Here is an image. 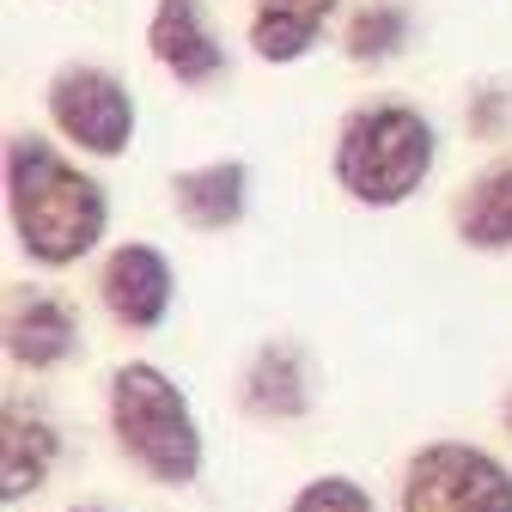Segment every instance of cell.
I'll use <instances>...</instances> for the list:
<instances>
[{
	"label": "cell",
	"instance_id": "5",
	"mask_svg": "<svg viewBox=\"0 0 512 512\" xmlns=\"http://www.w3.org/2000/svg\"><path fill=\"white\" fill-rule=\"evenodd\" d=\"M397 512H512V470L470 439H433L403 464Z\"/></svg>",
	"mask_w": 512,
	"mask_h": 512
},
{
	"label": "cell",
	"instance_id": "12",
	"mask_svg": "<svg viewBox=\"0 0 512 512\" xmlns=\"http://www.w3.org/2000/svg\"><path fill=\"white\" fill-rule=\"evenodd\" d=\"M61 458V433L43 409H25L19 397H7V421H0V500L19 506L25 494H37L49 482Z\"/></svg>",
	"mask_w": 512,
	"mask_h": 512
},
{
	"label": "cell",
	"instance_id": "16",
	"mask_svg": "<svg viewBox=\"0 0 512 512\" xmlns=\"http://www.w3.org/2000/svg\"><path fill=\"white\" fill-rule=\"evenodd\" d=\"M464 122H470V135H476V141H500V135H506V122H512V86H500V80L476 86Z\"/></svg>",
	"mask_w": 512,
	"mask_h": 512
},
{
	"label": "cell",
	"instance_id": "18",
	"mask_svg": "<svg viewBox=\"0 0 512 512\" xmlns=\"http://www.w3.org/2000/svg\"><path fill=\"white\" fill-rule=\"evenodd\" d=\"M68 512H104V506H68Z\"/></svg>",
	"mask_w": 512,
	"mask_h": 512
},
{
	"label": "cell",
	"instance_id": "13",
	"mask_svg": "<svg viewBox=\"0 0 512 512\" xmlns=\"http://www.w3.org/2000/svg\"><path fill=\"white\" fill-rule=\"evenodd\" d=\"M452 226H458V238L470 250H488V256L512 250V153L464 183V196L452 208Z\"/></svg>",
	"mask_w": 512,
	"mask_h": 512
},
{
	"label": "cell",
	"instance_id": "6",
	"mask_svg": "<svg viewBox=\"0 0 512 512\" xmlns=\"http://www.w3.org/2000/svg\"><path fill=\"white\" fill-rule=\"evenodd\" d=\"M147 55L183 92H208L232 74V49L208 13V0H153L147 13Z\"/></svg>",
	"mask_w": 512,
	"mask_h": 512
},
{
	"label": "cell",
	"instance_id": "11",
	"mask_svg": "<svg viewBox=\"0 0 512 512\" xmlns=\"http://www.w3.org/2000/svg\"><path fill=\"white\" fill-rule=\"evenodd\" d=\"M330 19H336V0H250L244 49L269 68H293L324 43Z\"/></svg>",
	"mask_w": 512,
	"mask_h": 512
},
{
	"label": "cell",
	"instance_id": "9",
	"mask_svg": "<svg viewBox=\"0 0 512 512\" xmlns=\"http://www.w3.org/2000/svg\"><path fill=\"white\" fill-rule=\"evenodd\" d=\"M311 403H317V391H311V354L299 348V342H263L250 354V366H244V378H238V409L250 415V421H299V415H311Z\"/></svg>",
	"mask_w": 512,
	"mask_h": 512
},
{
	"label": "cell",
	"instance_id": "7",
	"mask_svg": "<svg viewBox=\"0 0 512 512\" xmlns=\"http://www.w3.org/2000/svg\"><path fill=\"white\" fill-rule=\"evenodd\" d=\"M98 305L110 311V324L122 330H159L171 305H177V269H171V256L147 238H128L104 256V269H98Z\"/></svg>",
	"mask_w": 512,
	"mask_h": 512
},
{
	"label": "cell",
	"instance_id": "10",
	"mask_svg": "<svg viewBox=\"0 0 512 512\" xmlns=\"http://www.w3.org/2000/svg\"><path fill=\"white\" fill-rule=\"evenodd\" d=\"M171 208L189 232H232L250 214V165L244 159H208L171 177Z\"/></svg>",
	"mask_w": 512,
	"mask_h": 512
},
{
	"label": "cell",
	"instance_id": "17",
	"mask_svg": "<svg viewBox=\"0 0 512 512\" xmlns=\"http://www.w3.org/2000/svg\"><path fill=\"white\" fill-rule=\"evenodd\" d=\"M500 421H506V433H512V391H506V409H500Z\"/></svg>",
	"mask_w": 512,
	"mask_h": 512
},
{
	"label": "cell",
	"instance_id": "8",
	"mask_svg": "<svg viewBox=\"0 0 512 512\" xmlns=\"http://www.w3.org/2000/svg\"><path fill=\"white\" fill-rule=\"evenodd\" d=\"M0 336H7V360L25 372H55L80 354V311L68 293L55 287H7V317H0Z\"/></svg>",
	"mask_w": 512,
	"mask_h": 512
},
{
	"label": "cell",
	"instance_id": "15",
	"mask_svg": "<svg viewBox=\"0 0 512 512\" xmlns=\"http://www.w3.org/2000/svg\"><path fill=\"white\" fill-rule=\"evenodd\" d=\"M287 512H378V500H372V488H366V482H354V476L330 470V476L299 482V488H293V500H287Z\"/></svg>",
	"mask_w": 512,
	"mask_h": 512
},
{
	"label": "cell",
	"instance_id": "4",
	"mask_svg": "<svg viewBox=\"0 0 512 512\" xmlns=\"http://www.w3.org/2000/svg\"><path fill=\"white\" fill-rule=\"evenodd\" d=\"M43 116L55 128V141H68L86 159H122L141 128L135 92L104 61H61L43 86Z\"/></svg>",
	"mask_w": 512,
	"mask_h": 512
},
{
	"label": "cell",
	"instance_id": "1",
	"mask_svg": "<svg viewBox=\"0 0 512 512\" xmlns=\"http://www.w3.org/2000/svg\"><path fill=\"white\" fill-rule=\"evenodd\" d=\"M7 226L37 269H74L110 232V189L49 135H7Z\"/></svg>",
	"mask_w": 512,
	"mask_h": 512
},
{
	"label": "cell",
	"instance_id": "3",
	"mask_svg": "<svg viewBox=\"0 0 512 512\" xmlns=\"http://www.w3.org/2000/svg\"><path fill=\"white\" fill-rule=\"evenodd\" d=\"M104 415H110V439L116 452L135 464L147 482L159 488H189L208 464V439L202 421L189 409L183 384L153 366V360H122L110 372V391H104Z\"/></svg>",
	"mask_w": 512,
	"mask_h": 512
},
{
	"label": "cell",
	"instance_id": "14",
	"mask_svg": "<svg viewBox=\"0 0 512 512\" xmlns=\"http://www.w3.org/2000/svg\"><path fill=\"white\" fill-rule=\"evenodd\" d=\"M415 43V7L409 0H366L342 25V55L354 68H384Z\"/></svg>",
	"mask_w": 512,
	"mask_h": 512
},
{
	"label": "cell",
	"instance_id": "2",
	"mask_svg": "<svg viewBox=\"0 0 512 512\" xmlns=\"http://www.w3.org/2000/svg\"><path fill=\"white\" fill-rule=\"evenodd\" d=\"M439 165V128L427 110L403 98H366L336 122L330 177L360 208H403L421 196Z\"/></svg>",
	"mask_w": 512,
	"mask_h": 512
}]
</instances>
